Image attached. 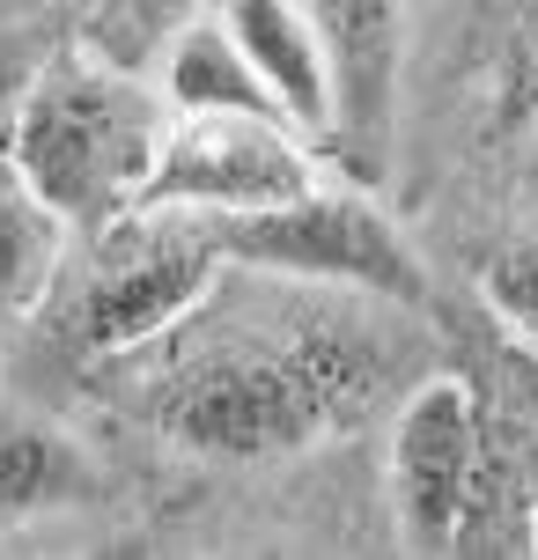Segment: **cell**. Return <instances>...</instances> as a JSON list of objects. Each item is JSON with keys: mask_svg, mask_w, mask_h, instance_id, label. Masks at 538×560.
Instances as JSON below:
<instances>
[{"mask_svg": "<svg viewBox=\"0 0 538 560\" xmlns=\"http://www.w3.org/2000/svg\"><path fill=\"white\" fill-rule=\"evenodd\" d=\"M391 384V347H376L347 310H273L229 317L192 332L171 362L148 376L141 413L155 435L222 465H273L311 443H332L376 413Z\"/></svg>", "mask_w": 538, "mask_h": 560, "instance_id": "6da1fadb", "label": "cell"}, {"mask_svg": "<svg viewBox=\"0 0 538 560\" xmlns=\"http://www.w3.org/2000/svg\"><path fill=\"white\" fill-rule=\"evenodd\" d=\"M171 118L177 104H155L148 82H133L118 59L67 45V52L37 59V74H30L15 170L82 236H96L141 207Z\"/></svg>", "mask_w": 538, "mask_h": 560, "instance_id": "7a4b0ae2", "label": "cell"}, {"mask_svg": "<svg viewBox=\"0 0 538 560\" xmlns=\"http://www.w3.org/2000/svg\"><path fill=\"white\" fill-rule=\"evenodd\" d=\"M229 252L207 207H133L126 222L89 236V273L59 310L67 354L104 362L148 339H171L192 310H207Z\"/></svg>", "mask_w": 538, "mask_h": 560, "instance_id": "3957f363", "label": "cell"}, {"mask_svg": "<svg viewBox=\"0 0 538 560\" xmlns=\"http://www.w3.org/2000/svg\"><path fill=\"white\" fill-rule=\"evenodd\" d=\"M229 266L281 280H311V288H354L398 310H428V273L398 222L354 185H311L273 207H244V214H214Z\"/></svg>", "mask_w": 538, "mask_h": 560, "instance_id": "277c9868", "label": "cell"}, {"mask_svg": "<svg viewBox=\"0 0 538 560\" xmlns=\"http://www.w3.org/2000/svg\"><path fill=\"white\" fill-rule=\"evenodd\" d=\"M311 148L317 140L303 126L266 112H177L141 207H207V214L273 207L317 185Z\"/></svg>", "mask_w": 538, "mask_h": 560, "instance_id": "5b68a950", "label": "cell"}, {"mask_svg": "<svg viewBox=\"0 0 538 560\" xmlns=\"http://www.w3.org/2000/svg\"><path fill=\"white\" fill-rule=\"evenodd\" d=\"M487 435V398L465 376H428L391 420V509L413 553H451Z\"/></svg>", "mask_w": 538, "mask_h": 560, "instance_id": "8992f818", "label": "cell"}, {"mask_svg": "<svg viewBox=\"0 0 538 560\" xmlns=\"http://www.w3.org/2000/svg\"><path fill=\"white\" fill-rule=\"evenodd\" d=\"M303 8L332 52V89H340L332 163H347L369 185V177H384V140H391L406 0H303Z\"/></svg>", "mask_w": 538, "mask_h": 560, "instance_id": "52a82bcc", "label": "cell"}, {"mask_svg": "<svg viewBox=\"0 0 538 560\" xmlns=\"http://www.w3.org/2000/svg\"><path fill=\"white\" fill-rule=\"evenodd\" d=\"M214 15L236 30V45L252 52V67L273 82L288 118L332 155V126H340V89H332V52L317 37L303 0H214Z\"/></svg>", "mask_w": 538, "mask_h": 560, "instance_id": "ba28073f", "label": "cell"}, {"mask_svg": "<svg viewBox=\"0 0 538 560\" xmlns=\"http://www.w3.org/2000/svg\"><path fill=\"white\" fill-rule=\"evenodd\" d=\"M531 516H538V443L502 413H487L472 494L457 516L451 553H531Z\"/></svg>", "mask_w": 538, "mask_h": 560, "instance_id": "9c48e42d", "label": "cell"}, {"mask_svg": "<svg viewBox=\"0 0 538 560\" xmlns=\"http://www.w3.org/2000/svg\"><path fill=\"white\" fill-rule=\"evenodd\" d=\"M163 89H171L177 112H266V118H288V104L273 96V82L252 67V52L236 45V30H229L222 15H192V23L171 30ZM288 126H295V118H288Z\"/></svg>", "mask_w": 538, "mask_h": 560, "instance_id": "30bf717a", "label": "cell"}, {"mask_svg": "<svg viewBox=\"0 0 538 560\" xmlns=\"http://www.w3.org/2000/svg\"><path fill=\"white\" fill-rule=\"evenodd\" d=\"M67 214L30 185L15 163H0V332L23 325L52 295L59 258H67Z\"/></svg>", "mask_w": 538, "mask_h": 560, "instance_id": "8fae6325", "label": "cell"}, {"mask_svg": "<svg viewBox=\"0 0 538 560\" xmlns=\"http://www.w3.org/2000/svg\"><path fill=\"white\" fill-rule=\"evenodd\" d=\"M82 494H89L82 450L37 413L0 406V516H45V509H67Z\"/></svg>", "mask_w": 538, "mask_h": 560, "instance_id": "7c38bea8", "label": "cell"}, {"mask_svg": "<svg viewBox=\"0 0 538 560\" xmlns=\"http://www.w3.org/2000/svg\"><path fill=\"white\" fill-rule=\"evenodd\" d=\"M480 295H487V310L516 332V347L538 354V236H516V244H502V252L487 258Z\"/></svg>", "mask_w": 538, "mask_h": 560, "instance_id": "4fadbf2b", "label": "cell"}, {"mask_svg": "<svg viewBox=\"0 0 538 560\" xmlns=\"http://www.w3.org/2000/svg\"><path fill=\"white\" fill-rule=\"evenodd\" d=\"M30 59H15L0 45V163H15V133H23V96H30Z\"/></svg>", "mask_w": 538, "mask_h": 560, "instance_id": "5bb4252c", "label": "cell"}, {"mask_svg": "<svg viewBox=\"0 0 538 560\" xmlns=\"http://www.w3.org/2000/svg\"><path fill=\"white\" fill-rule=\"evenodd\" d=\"M531 553H538V516H531Z\"/></svg>", "mask_w": 538, "mask_h": 560, "instance_id": "9a60e30c", "label": "cell"}]
</instances>
